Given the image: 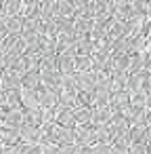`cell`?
<instances>
[{"instance_id":"6da1fadb","label":"cell","mask_w":151,"mask_h":154,"mask_svg":"<svg viewBox=\"0 0 151 154\" xmlns=\"http://www.w3.org/2000/svg\"><path fill=\"white\" fill-rule=\"evenodd\" d=\"M51 139L55 146L59 148H67V146H76V135H74V129H65V127H59L55 125L53 131H51Z\"/></svg>"},{"instance_id":"7a4b0ae2","label":"cell","mask_w":151,"mask_h":154,"mask_svg":"<svg viewBox=\"0 0 151 154\" xmlns=\"http://www.w3.org/2000/svg\"><path fill=\"white\" fill-rule=\"evenodd\" d=\"M74 80H76L78 93H88V95H94V91H97L94 72H76V74H74Z\"/></svg>"},{"instance_id":"3957f363","label":"cell","mask_w":151,"mask_h":154,"mask_svg":"<svg viewBox=\"0 0 151 154\" xmlns=\"http://www.w3.org/2000/svg\"><path fill=\"white\" fill-rule=\"evenodd\" d=\"M74 135H76V146H88V148H92L97 143V135H94V127L92 125L76 127Z\"/></svg>"},{"instance_id":"277c9868","label":"cell","mask_w":151,"mask_h":154,"mask_svg":"<svg viewBox=\"0 0 151 154\" xmlns=\"http://www.w3.org/2000/svg\"><path fill=\"white\" fill-rule=\"evenodd\" d=\"M21 82H23V74L19 70H7L2 80H0V89L2 91H21Z\"/></svg>"},{"instance_id":"5b68a950","label":"cell","mask_w":151,"mask_h":154,"mask_svg":"<svg viewBox=\"0 0 151 154\" xmlns=\"http://www.w3.org/2000/svg\"><path fill=\"white\" fill-rule=\"evenodd\" d=\"M2 127L19 131V129L23 127V108H19V110H9L7 116H4V120H2Z\"/></svg>"},{"instance_id":"8992f818","label":"cell","mask_w":151,"mask_h":154,"mask_svg":"<svg viewBox=\"0 0 151 154\" xmlns=\"http://www.w3.org/2000/svg\"><path fill=\"white\" fill-rule=\"evenodd\" d=\"M111 110L109 108H92V127L94 129H99V127H105V125H109L111 122Z\"/></svg>"},{"instance_id":"52a82bcc","label":"cell","mask_w":151,"mask_h":154,"mask_svg":"<svg viewBox=\"0 0 151 154\" xmlns=\"http://www.w3.org/2000/svg\"><path fill=\"white\" fill-rule=\"evenodd\" d=\"M19 139L25 141V143H36V146H40L42 133H40V129H36V127H28V125H23V127L19 129Z\"/></svg>"},{"instance_id":"ba28073f","label":"cell","mask_w":151,"mask_h":154,"mask_svg":"<svg viewBox=\"0 0 151 154\" xmlns=\"http://www.w3.org/2000/svg\"><path fill=\"white\" fill-rule=\"evenodd\" d=\"M111 17L118 21V23H126L130 19V2H124V0H118L113 2V13Z\"/></svg>"},{"instance_id":"9c48e42d","label":"cell","mask_w":151,"mask_h":154,"mask_svg":"<svg viewBox=\"0 0 151 154\" xmlns=\"http://www.w3.org/2000/svg\"><path fill=\"white\" fill-rule=\"evenodd\" d=\"M21 108L23 110H40L38 103V91H30V89H21Z\"/></svg>"},{"instance_id":"30bf717a","label":"cell","mask_w":151,"mask_h":154,"mask_svg":"<svg viewBox=\"0 0 151 154\" xmlns=\"http://www.w3.org/2000/svg\"><path fill=\"white\" fill-rule=\"evenodd\" d=\"M21 13V0H7V2H2V21L11 19V17H17Z\"/></svg>"},{"instance_id":"8fae6325","label":"cell","mask_w":151,"mask_h":154,"mask_svg":"<svg viewBox=\"0 0 151 154\" xmlns=\"http://www.w3.org/2000/svg\"><path fill=\"white\" fill-rule=\"evenodd\" d=\"M40 87H42V82H40V70H34V72H28V74H23V82H21V89L38 91Z\"/></svg>"},{"instance_id":"7c38bea8","label":"cell","mask_w":151,"mask_h":154,"mask_svg":"<svg viewBox=\"0 0 151 154\" xmlns=\"http://www.w3.org/2000/svg\"><path fill=\"white\" fill-rule=\"evenodd\" d=\"M57 125H59V127H65V129H76V110L65 108L63 112H59Z\"/></svg>"},{"instance_id":"4fadbf2b","label":"cell","mask_w":151,"mask_h":154,"mask_svg":"<svg viewBox=\"0 0 151 154\" xmlns=\"http://www.w3.org/2000/svg\"><path fill=\"white\" fill-rule=\"evenodd\" d=\"M94 135H97V143H113V139H115V131H113L111 122L94 129Z\"/></svg>"},{"instance_id":"5bb4252c","label":"cell","mask_w":151,"mask_h":154,"mask_svg":"<svg viewBox=\"0 0 151 154\" xmlns=\"http://www.w3.org/2000/svg\"><path fill=\"white\" fill-rule=\"evenodd\" d=\"M94 21V19H92ZM92 21L90 19H84V17H76L74 19V32L76 36H90L92 32Z\"/></svg>"},{"instance_id":"9a60e30c","label":"cell","mask_w":151,"mask_h":154,"mask_svg":"<svg viewBox=\"0 0 151 154\" xmlns=\"http://www.w3.org/2000/svg\"><path fill=\"white\" fill-rule=\"evenodd\" d=\"M23 125L40 129V125H42V110H23Z\"/></svg>"},{"instance_id":"2e32d148","label":"cell","mask_w":151,"mask_h":154,"mask_svg":"<svg viewBox=\"0 0 151 154\" xmlns=\"http://www.w3.org/2000/svg\"><path fill=\"white\" fill-rule=\"evenodd\" d=\"M55 7H57V17L76 19V11H74V5L69 0H59V2H55Z\"/></svg>"},{"instance_id":"e0dca14e","label":"cell","mask_w":151,"mask_h":154,"mask_svg":"<svg viewBox=\"0 0 151 154\" xmlns=\"http://www.w3.org/2000/svg\"><path fill=\"white\" fill-rule=\"evenodd\" d=\"M145 131H147V127H145V125H134V127H130V146L147 143Z\"/></svg>"},{"instance_id":"ac0fdd59","label":"cell","mask_w":151,"mask_h":154,"mask_svg":"<svg viewBox=\"0 0 151 154\" xmlns=\"http://www.w3.org/2000/svg\"><path fill=\"white\" fill-rule=\"evenodd\" d=\"M4 30H7V34H21L23 32V17H11V19H7L4 21Z\"/></svg>"},{"instance_id":"d6986e66","label":"cell","mask_w":151,"mask_h":154,"mask_svg":"<svg viewBox=\"0 0 151 154\" xmlns=\"http://www.w3.org/2000/svg\"><path fill=\"white\" fill-rule=\"evenodd\" d=\"M55 28H57V34H76V32H74V19L57 17Z\"/></svg>"},{"instance_id":"ffe728a7","label":"cell","mask_w":151,"mask_h":154,"mask_svg":"<svg viewBox=\"0 0 151 154\" xmlns=\"http://www.w3.org/2000/svg\"><path fill=\"white\" fill-rule=\"evenodd\" d=\"M92 122V110L88 108H78L76 110V127H84Z\"/></svg>"},{"instance_id":"44dd1931","label":"cell","mask_w":151,"mask_h":154,"mask_svg":"<svg viewBox=\"0 0 151 154\" xmlns=\"http://www.w3.org/2000/svg\"><path fill=\"white\" fill-rule=\"evenodd\" d=\"M111 13H113V2H107V0H97L94 19H97V17H111Z\"/></svg>"},{"instance_id":"7402d4cb","label":"cell","mask_w":151,"mask_h":154,"mask_svg":"<svg viewBox=\"0 0 151 154\" xmlns=\"http://www.w3.org/2000/svg\"><path fill=\"white\" fill-rule=\"evenodd\" d=\"M40 19H23V32L21 36H32V34H38L40 30Z\"/></svg>"},{"instance_id":"603a6c76","label":"cell","mask_w":151,"mask_h":154,"mask_svg":"<svg viewBox=\"0 0 151 154\" xmlns=\"http://www.w3.org/2000/svg\"><path fill=\"white\" fill-rule=\"evenodd\" d=\"M76 72H92V57L76 55Z\"/></svg>"},{"instance_id":"cb8c5ba5","label":"cell","mask_w":151,"mask_h":154,"mask_svg":"<svg viewBox=\"0 0 151 154\" xmlns=\"http://www.w3.org/2000/svg\"><path fill=\"white\" fill-rule=\"evenodd\" d=\"M94 13H97V0H86L84 5V11L78 15V17H84V19H94Z\"/></svg>"},{"instance_id":"d4e9b609","label":"cell","mask_w":151,"mask_h":154,"mask_svg":"<svg viewBox=\"0 0 151 154\" xmlns=\"http://www.w3.org/2000/svg\"><path fill=\"white\" fill-rule=\"evenodd\" d=\"M92 154H113V148H111V143H94Z\"/></svg>"},{"instance_id":"484cf974","label":"cell","mask_w":151,"mask_h":154,"mask_svg":"<svg viewBox=\"0 0 151 154\" xmlns=\"http://www.w3.org/2000/svg\"><path fill=\"white\" fill-rule=\"evenodd\" d=\"M143 59H145V72L151 74V49H145L143 51Z\"/></svg>"},{"instance_id":"4316f807","label":"cell","mask_w":151,"mask_h":154,"mask_svg":"<svg viewBox=\"0 0 151 154\" xmlns=\"http://www.w3.org/2000/svg\"><path fill=\"white\" fill-rule=\"evenodd\" d=\"M130 154H147V143H138V146H130Z\"/></svg>"},{"instance_id":"83f0119b","label":"cell","mask_w":151,"mask_h":154,"mask_svg":"<svg viewBox=\"0 0 151 154\" xmlns=\"http://www.w3.org/2000/svg\"><path fill=\"white\" fill-rule=\"evenodd\" d=\"M59 154H76V146H67V148H59Z\"/></svg>"},{"instance_id":"f1b7e54d","label":"cell","mask_w":151,"mask_h":154,"mask_svg":"<svg viewBox=\"0 0 151 154\" xmlns=\"http://www.w3.org/2000/svg\"><path fill=\"white\" fill-rule=\"evenodd\" d=\"M145 127H151V110H145Z\"/></svg>"},{"instance_id":"f546056e","label":"cell","mask_w":151,"mask_h":154,"mask_svg":"<svg viewBox=\"0 0 151 154\" xmlns=\"http://www.w3.org/2000/svg\"><path fill=\"white\" fill-rule=\"evenodd\" d=\"M145 137H147V143H151V127H147V131H145Z\"/></svg>"},{"instance_id":"4dcf8cb0","label":"cell","mask_w":151,"mask_h":154,"mask_svg":"<svg viewBox=\"0 0 151 154\" xmlns=\"http://www.w3.org/2000/svg\"><path fill=\"white\" fill-rule=\"evenodd\" d=\"M147 19H149V23H151V2H147Z\"/></svg>"},{"instance_id":"1f68e13d","label":"cell","mask_w":151,"mask_h":154,"mask_svg":"<svg viewBox=\"0 0 151 154\" xmlns=\"http://www.w3.org/2000/svg\"><path fill=\"white\" fill-rule=\"evenodd\" d=\"M147 49H151V30H149V34H147Z\"/></svg>"},{"instance_id":"d6a6232c","label":"cell","mask_w":151,"mask_h":154,"mask_svg":"<svg viewBox=\"0 0 151 154\" xmlns=\"http://www.w3.org/2000/svg\"><path fill=\"white\" fill-rule=\"evenodd\" d=\"M147 154H151V143H147Z\"/></svg>"},{"instance_id":"836d02e7","label":"cell","mask_w":151,"mask_h":154,"mask_svg":"<svg viewBox=\"0 0 151 154\" xmlns=\"http://www.w3.org/2000/svg\"><path fill=\"white\" fill-rule=\"evenodd\" d=\"M0 17H2V2H0Z\"/></svg>"}]
</instances>
